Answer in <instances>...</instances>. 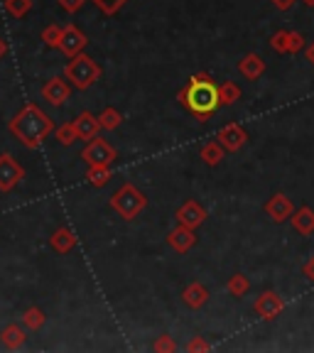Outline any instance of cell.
I'll return each instance as SVG.
<instances>
[{
  "mask_svg": "<svg viewBox=\"0 0 314 353\" xmlns=\"http://www.w3.org/2000/svg\"><path fill=\"white\" fill-rule=\"evenodd\" d=\"M177 101L187 110L189 116H194L197 121L206 123L216 110L221 108L219 101V83L209 77L206 72L192 74L184 83V88L177 94Z\"/></svg>",
  "mask_w": 314,
  "mask_h": 353,
  "instance_id": "1",
  "label": "cell"
},
{
  "mask_svg": "<svg viewBox=\"0 0 314 353\" xmlns=\"http://www.w3.org/2000/svg\"><path fill=\"white\" fill-rule=\"evenodd\" d=\"M8 130L15 140H20L28 150H39V145L55 132V121H52L35 101H28L17 110L8 123Z\"/></svg>",
  "mask_w": 314,
  "mask_h": 353,
  "instance_id": "2",
  "label": "cell"
},
{
  "mask_svg": "<svg viewBox=\"0 0 314 353\" xmlns=\"http://www.w3.org/2000/svg\"><path fill=\"white\" fill-rule=\"evenodd\" d=\"M101 64L94 59V57L84 54L79 52L77 57L69 59V64L64 66V79L72 83L77 91H88L96 81L101 79Z\"/></svg>",
  "mask_w": 314,
  "mask_h": 353,
  "instance_id": "3",
  "label": "cell"
},
{
  "mask_svg": "<svg viewBox=\"0 0 314 353\" xmlns=\"http://www.w3.org/2000/svg\"><path fill=\"white\" fill-rule=\"evenodd\" d=\"M108 204L123 221H133L148 209V196L135 184L126 182L121 189H116V192L110 194Z\"/></svg>",
  "mask_w": 314,
  "mask_h": 353,
  "instance_id": "4",
  "label": "cell"
},
{
  "mask_svg": "<svg viewBox=\"0 0 314 353\" xmlns=\"http://www.w3.org/2000/svg\"><path fill=\"white\" fill-rule=\"evenodd\" d=\"M81 160L86 162L88 167L91 165H113V162L118 160V152L108 140L96 135V138L88 140V145L81 150Z\"/></svg>",
  "mask_w": 314,
  "mask_h": 353,
  "instance_id": "5",
  "label": "cell"
},
{
  "mask_svg": "<svg viewBox=\"0 0 314 353\" xmlns=\"http://www.w3.org/2000/svg\"><path fill=\"white\" fill-rule=\"evenodd\" d=\"M22 179H25V167L10 152H0V192H12Z\"/></svg>",
  "mask_w": 314,
  "mask_h": 353,
  "instance_id": "6",
  "label": "cell"
},
{
  "mask_svg": "<svg viewBox=\"0 0 314 353\" xmlns=\"http://www.w3.org/2000/svg\"><path fill=\"white\" fill-rule=\"evenodd\" d=\"M88 47V37L84 30H79L74 22H69V25H64L61 28V39H59V52L61 54H66L69 59L72 57H77L79 52H84Z\"/></svg>",
  "mask_w": 314,
  "mask_h": 353,
  "instance_id": "7",
  "label": "cell"
},
{
  "mask_svg": "<svg viewBox=\"0 0 314 353\" xmlns=\"http://www.w3.org/2000/svg\"><path fill=\"white\" fill-rule=\"evenodd\" d=\"M282 309H285V302H282V297L275 292V290H265V292H260L258 299H255V304H253V312L263 321L277 319Z\"/></svg>",
  "mask_w": 314,
  "mask_h": 353,
  "instance_id": "8",
  "label": "cell"
},
{
  "mask_svg": "<svg viewBox=\"0 0 314 353\" xmlns=\"http://www.w3.org/2000/svg\"><path fill=\"white\" fill-rule=\"evenodd\" d=\"M69 96H72V83L66 81L64 77L47 79V83L42 86V99L50 105H55V108L64 105L66 101H69Z\"/></svg>",
  "mask_w": 314,
  "mask_h": 353,
  "instance_id": "9",
  "label": "cell"
},
{
  "mask_svg": "<svg viewBox=\"0 0 314 353\" xmlns=\"http://www.w3.org/2000/svg\"><path fill=\"white\" fill-rule=\"evenodd\" d=\"M175 219H177V223H182V226H187V228H199L209 219V214H206V209L199 204L197 199H187V201L175 211Z\"/></svg>",
  "mask_w": 314,
  "mask_h": 353,
  "instance_id": "10",
  "label": "cell"
},
{
  "mask_svg": "<svg viewBox=\"0 0 314 353\" xmlns=\"http://www.w3.org/2000/svg\"><path fill=\"white\" fill-rule=\"evenodd\" d=\"M271 47L277 54H297L304 50V37L295 30H277L271 37Z\"/></svg>",
  "mask_w": 314,
  "mask_h": 353,
  "instance_id": "11",
  "label": "cell"
},
{
  "mask_svg": "<svg viewBox=\"0 0 314 353\" xmlns=\"http://www.w3.org/2000/svg\"><path fill=\"white\" fill-rule=\"evenodd\" d=\"M216 140H219L221 148L226 150V152H238L243 145L248 143V132H246L243 125H238V123H228V125H224L219 130Z\"/></svg>",
  "mask_w": 314,
  "mask_h": 353,
  "instance_id": "12",
  "label": "cell"
},
{
  "mask_svg": "<svg viewBox=\"0 0 314 353\" xmlns=\"http://www.w3.org/2000/svg\"><path fill=\"white\" fill-rule=\"evenodd\" d=\"M167 245L179 255L189 253L197 245V228H187L182 223H177V228L167 233Z\"/></svg>",
  "mask_w": 314,
  "mask_h": 353,
  "instance_id": "13",
  "label": "cell"
},
{
  "mask_svg": "<svg viewBox=\"0 0 314 353\" xmlns=\"http://www.w3.org/2000/svg\"><path fill=\"white\" fill-rule=\"evenodd\" d=\"M293 211H295L293 199L282 192H275L268 201H265V214H268V219L271 221H275V223L287 221L290 216H293Z\"/></svg>",
  "mask_w": 314,
  "mask_h": 353,
  "instance_id": "14",
  "label": "cell"
},
{
  "mask_svg": "<svg viewBox=\"0 0 314 353\" xmlns=\"http://www.w3.org/2000/svg\"><path fill=\"white\" fill-rule=\"evenodd\" d=\"M74 130H77L79 140H91L99 135L101 125H99V116H94V113H88V110H84V113H79L77 118L72 121Z\"/></svg>",
  "mask_w": 314,
  "mask_h": 353,
  "instance_id": "15",
  "label": "cell"
},
{
  "mask_svg": "<svg viewBox=\"0 0 314 353\" xmlns=\"http://www.w3.org/2000/svg\"><path fill=\"white\" fill-rule=\"evenodd\" d=\"M238 72H241L243 77L248 79V81H258V79L265 74V61H263V57L255 54V52H251V54L241 57V61H238Z\"/></svg>",
  "mask_w": 314,
  "mask_h": 353,
  "instance_id": "16",
  "label": "cell"
},
{
  "mask_svg": "<svg viewBox=\"0 0 314 353\" xmlns=\"http://www.w3.org/2000/svg\"><path fill=\"white\" fill-rule=\"evenodd\" d=\"M50 248L59 255L72 253V250L77 248V236L72 233V228H66V226L57 228V231L50 236Z\"/></svg>",
  "mask_w": 314,
  "mask_h": 353,
  "instance_id": "17",
  "label": "cell"
},
{
  "mask_svg": "<svg viewBox=\"0 0 314 353\" xmlns=\"http://www.w3.org/2000/svg\"><path fill=\"white\" fill-rule=\"evenodd\" d=\"M290 223H293V228L300 233V236H312L314 233V209H309V206L295 209L293 216H290Z\"/></svg>",
  "mask_w": 314,
  "mask_h": 353,
  "instance_id": "18",
  "label": "cell"
},
{
  "mask_svg": "<svg viewBox=\"0 0 314 353\" xmlns=\"http://www.w3.org/2000/svg\"><path fill=\"white\" fill-rule=\"evenodd\" d=\"M209 290H206L202 282H192V285L184 287V292H182V302L187 304L189 309H202L206 302H209Z\"/></svg>",
  "mask_w": 314,
  "mask_h": 353,
  "instance_id": "19",
  "label": "cell"
},
{
  "mask_svg": "<svg viewBox=\"0 0 314 353\" xmlns=\"http://www.w3.org/2000/svg\"><path fill=\"white\" fill-rule=\"evenodd\" d=\"M0 341L6 343V348H10V351H17L22 343L28 341V329L20 324H8L0 331Z\"/></svg>",
  "mask_w": 314,
  "mask_h": 353,
  "instance_id": "20",
  "label": "cell"
},
{
  "mask_svg": "<svg viewBox=\"0 0 314 353\" xmlns=\"http://www.w3.org/2000/svg\"><path fill=\"white\" fill-rule=\"evenodd\" d=\"M110 179H113V170H110V165H91L86 170V182L94 189H104Z\"/></svg>",
  "mask_w": 314,
  "mask_h": 353,
  "instance_id": "21",
  "label": "cell"
},
{
  "mask_svg": "<svg viewBox=\"0 0 314 353\" xmlns=\"http://www.w3.org/2000/svg\"><path fill=\"white\" fill-rule=\"evenodd\" d=\"M224 154H226V150L221 148L219 140H209V143H204V145H202V150H199V157H202V160H204V165H209V167L221 165Z\"/></svg>",
  "mask_w": 314,
  "mask_h": 353,
  "instance_id": "22",
  "label": "cell"
},
{
  "mask_svg": "<svg viewBox=\"0 0 314 353\" xmlns=\"http://www.w3.org/2000/svg\"><path fill=\"white\" fill-rule=\"evenodd\" d=\"M123 123V113L118 108H113V105H108V108H104L99 113V125L101 130H118Z\"/></svg>",
  "mask_w": 314,
  "mask_h": 353,
  "instance_id": "23",
  "label": "cell"
},
{
  "mask_svg": "<svg viewBox=\"0 0 314 353\" xmlns=\"http://www.w3.org/2000/svg\"><path fill=\"white\" fill-rule=\"evenodd\" d=\"M44 321H47V316H44V312L39 307H30L22 312V326L28 331H39L44 326Z\"/></svg>",
  "mask_w": 314,
  "mask_h": 353,
  "instance_id": "24",
  "label": "cell"
},
{
  "mask_svg": "<svg viewBox=\"0 0 314 353\" xmlns=\"http://www.w3.org/2000/svg\"><path fill=\"white\" fill-rule=\"evenodd\" d=\"M226 290H228V294H231V297H246V294H248V290H251V280L243 275V272H236V275L228 277Z\"/></svg>",
  "mask_w": 314,
  "mask_h": 353,
  "instance_id": "25",
  "label": "cell"
},
{
  "mask_svg": "<svg viewBox=\"0 0 314 353\" xmlns=\"http://www.w3.org/2000/svg\"><path fill=\"white\" fill-rule=\"evenodd\" d=\"M219 101L221 105H233L236 101H241V86L236 81L219 83Z\"/></svg>",
  "mask_w": 314,
  "mask_h": 353,
  "instance_id": "26",
  "label": "cell"
},
{
  "mask_svg": "<svg viewBox=\"0 0 314 353\" xmlns=\"http://www.w3.org/2000/svg\"><path fill=\"white\" fill-rule=\"evenodd\" d=\"M3 8L10 17L15 20H22V17H28L30 10H32V0H3Z\"/></svg>",
  "mask_w": 314,
  "mask_h": 353,
  "instance_id": "27",
  "label": "cell"
},
{
  "mask_svg": "<svg viewBox=\"0 0 314 353\" xmlns=\"http://www.w3.org/2000/svg\"><path fill=\"white\" fill-rule=\"evenodd\" d=\"M55 135H57V140H59L64 148H69V145H74L79 140V135H77V130H74V125H72V121L69 123H61L59 128H55Z\"/></svg>",
  "mask_w": 314,
  "mask_h": 353,
  "instance_id": "28",
  "label": "cell"
},
{
  "mask_svg": "<svg viewBox=\"0 0 314 353\" xmlns=\"http://www.w3.org/2000/svg\"><path fill=\"white\" fill-rule=\"evenodd\" d=\"M39 37H42V42L47 44L50 50H59L61 28H59V25H55V22H52V25H47V28L42 30V34H39Z\"/></svg>",
  "mask_w": 314,
  "mask_h": 353,
  "instance_id": "29",
  "label": "cell"
},
{
  "mask_svg": "<svg viewBox=\"0 0 314 353\" xmlns=\"http://www.w3.org/2000/svg\"><path fill=\"white\" fill-rule=\"evenodd\" d=\"M91 3H94L104 15H116L118 10H123V6H126L128 0H91Z\"/></svg>",
  "mask_w": 314,
  "mask_h": 353,
  "instance_id": "30",
  "label": "cell"
},
{
  "mask_svg": "<svg viewBox=\"0 0 314 353\" xmlns=\"http://www.w3.org/2000/svg\"><path fill=\"white\" fill-rule=\"evenodd\" d=\"M153 348L157 353H172V351H177V343L172 341L170 334H162V336H157V341L153 343Z\"/></svg>",
  "mask_w": 314,
  "mask_h": 353,
  "instance_id": "31",
  "label": "cell"
},
{
  "mask_svg": "<svg viewBox=\"0 0 314 353\" xmlns=\"http://www.w3.org/2000/svg\"><path fill=\"white\" fill-rule=\"evenodd\" d=\"M187 351H192V353H199V351L206 353V351H211V343L206 341L204 336H194L192 341L187 343Z\"/></svg>",
  "mask_w": 314,
  "mask_h": 353,
  "instance_id": "32",
  "label": "cell"
},
{
  "mask_svg": "<svg viewBox=\"0 0 314 353\" xmlns=\"http://www.w3.org/2000/svg\"><path fill=\"white\" fill-rule=\"evenodd\" d=\"M57 3H59V8L64 12H69V15H74V12H79L84 8V3H86V0H57Z\"/></svg>",
  "mask_w": 314,
  "mask_h": 353,
  "instance_id": "33",
  "label": "cell"
},
{
  "mask_svg": "<svg viewBox=\"0 0 314 353\" xmlns=\"http://www.w3.org/2000/svg\"><path fill=\"white\" fill-rule=\"evenodd\" d=\"M302 275L307 277L309 282H314V255L307 260V263H304V268H302Z\"/></svg>",
  "mask_w": 314,
  "mask_h": 353,
  "instance_id": "34",
  "label": "cell"
},
{
  "mask_svg": "<svg viewBox=\"0 0 314 353\" xmlns=\"http://www.w3.org/2000/svg\"><path fill=\"white\" fill-rule=\"evenodd\" d=\"M271 3L277 8V10H290V8H293L297 0H271Z\"/></svg>",
  "mask_w": 314,
  "mask_h": 353,
  "instance_id": "35",
  "label": "cell"
},
{
  "mask_svg": "<svg viewBox=\"0 0 314 353\" xmlns=\"http://www.w3.org/2000/svg\"><path fill=\"white\" fill-rule=\"evenodd\" d=\"M6 54H8V42H6V37L0 34V59H3Z\"/></svg>",
  "mask_w": 314,
  "mask_h": 353,
  "instance_id": "36",
  "label": "cell"
},
{
  "mask_svg": "<svg viewBox=\"0 0 314 353\" xmlns=\"http://www.w3.org/2000/svg\"><path fill=\"white\" fill-rule=\"evenodd\" d=\"M307 59L314 64V44H309V47H307Z\"/></svg>",
  "mask_w": 314,
  "mask_h": 353,
  "instance_id": "37",
  "label": "cell"
},
{
  "mask_svg": "<svg viewBox=\"0 0 314 353\" xmlns=\"http://www.w3.org/2000/svg\"><path fill=\"white\" fill-rule=\"evenodd\" d=\"M304 6H309V8H314V0H302Z\"/></svg>",
  "mask_w": 314,
  "mask_h": 353,
  "instance_id": "38",
  "label": "cell"
}]
</instances>
